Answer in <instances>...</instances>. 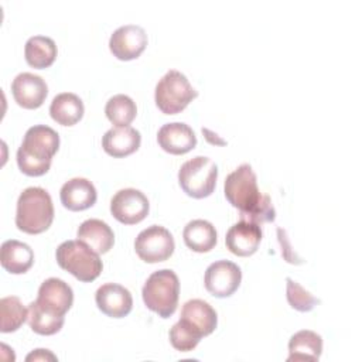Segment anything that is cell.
I'll return each mask as SVG.
<instances>
[{"label":"cell","mask_w":362,"mask_h":362,"mask_svg":"<svg viewBox=\"0 0 362 362\" xmlns=\"http://www.w3.org/2000/svg\"><path fill=\"white\" fill-rule=\"evenodd\" d=\"M216 324L218 315L209 303L199 298L188 300L182 305L178 322L170 329V342L177 351L189 352L202 337L215 331Z\"/></svg>","instance_id":"6da1fadb"},{"label":"cell","mask_w":362,"mask_h":362,"mask_svg":"<svg viewBox=\"0 0 362 362\" xmlns=\"http://www.w3.org/2000/svg\"><path fill=\"white\" fill-rule=\"evenodd\" d=\"M58 147L59 136L52 127L45 124L31 126L17 150V164L27 175H42L49 170Z\"/></svg>","instance_id":"7a4b0ae2"},{"label":"cell","mask_w":362,"mask_h":362,"mask_svg":"<svg viewBox=\"0 0 362 362\" xmlns=\"http://www.w3.org/2000/svg\"><path fill=\"white\" fill-rule=\"evenodd\" d=\"M54 221L51 195L41 187L25 188L17 201L16 225L20 230L37 235L47 230Z\"/></svg>","instance_id":"3957f363"},{"label":"cell","mask_w":362,"mask_h":362,"mask_svg":"<svg viewBox=\"0 0 362 362\" xmlns=\"http://www.w3.org/2000/svg\"><path fill=\"white\" fill-rule=\"evenodd\" d=\"M146 307L161 318L171 317L178 305L180 280L171 269H161L148 276L143 290Z\"/></svg>","instance_id":"277c9868"},{"label":"cell","mask_w":362,"mask_h":362,"mask_svg":"<svg viewBox=\"0 0 362 362\" xmlns=\"http://www.w3.org/2000/svg\"><path fill=\"white\" fill-rule=\"evenodd\" d=\"M55 257L59 267L83 283L93 281L103 269L99 253L93 252L79 239L62 242L57 247Z\"/></svg>","instance_id":"5b68a950"},{"label":"cell","mask_w":362,"mask_h":362,"mask_svg":"<svg viewBox=\"0 0 362 362\" xmlns=\"http://www.w3.org/2000/svg\"><path fill=\"white\" fill-rule=\"evenodd\" d=\"M197 96L198 90H195L187 76L177 69H170L157 82L154 92L156 105L165 115L182 112Z\"/></svg>","instance_id":"8992f818"},{"label":"cell","mask_w":362,"mask_h":362,"mask_svg":"<svg viewBox=\"0 0 362 362\" xmlns=\"http://www.w3.org/2000/svg\"><path fill=\"white\" fill-rule=\"evenodd\" d=\"M223 189L226 199L232 206L240 211V215H246L253 211L264 195L260 194L257 188V178L250 164H242L228 174Z\"/></svg>","instance_id":"52a82bcc"},{"label":"cell","mask_w":362,"mask_h":362,"mask_svg":"<svg viewBox=\"0 0 362 362\" xmlns=\"http://www.w3.org/2000/svg\"><path fill=\"white\" fill-rule=\"evenodd\" d=\"M218 167L205 156H197L185 161L178 171V182L182 191L192 198L209 197L216 185Z\"/></svg>","instance_id":"ba28073f"},{"label":"cell","mask_w":362,"mask_h":362,"mask_svg":"<svg viewBox=\"0 0 362 362\" xmlns=\"http://www.w3.org/2000/svg\"><path fill=\"white\" fill-rule=\"evenodd\" d=\"M134 249L141 260L147 263H158L167 260L173 255L175 243L168 229L160 225H151L137 235Z\"/></svg>","instance_id":"9c48e42d"},{"label":"cell","mask_w":362,"mask_h":362,"mask_svg":"<svg viewBox=\"0 0 362 362\" xmlns=\"http://www.w3.org/2000/svg\"><path fill=\"white\" fill-rule=\"evenodd\" d=\"M150 204L147 197L136 188H123L117 191L110 201L112 215L124 225L141 222L148 215Z\"/></svg>","instance_id":"30bf717a"},{"label":"cell","mask_w":362,"mask_h":362,"mask_svg":"<svg viewBox=\"0 0 362 362\" xmlns=\"http://www.w3.org/2000/svg\"><path fill=\"white\" fill-rule=\"evenodd\" d=\"M242 281L240 267L229 260L211 263L204 276L205 288L215 297L223 298L232 296Z\"/></svg>","instance_id":"8fae6325"},{"label":"cell","mask_w":362,"mask_h":362,"mask_svg":"<svg viewBox=\"0 0 362 362\" xmlns=\"http://www.w3.org/2000/svg\"><path fill=\"white\" fill-rule=\"evenodd\" d=\"M147 45V34L143 27L126 24L113 31L109 40L112 54L122 61L137 58Z\"/></svg>","instance_id":"7c38bea8"},{"label":"cell","mask_w":362,"mask_h":362,"mask_svg":"<svg viewBox=\"0 0 362 362\" xmlns=\"http://www.w3.org/2000/svg\"><path fill=\"white\" fill-rule=\"evenodd\" d=\"M35 301L45 311L64 317L66 311L72 307L74 291L71 286L64 280L49 277L41 283Z\"/></svg>","instance_id":"4fadbf2b"},{"label":"cell","mask_w":362,"mask_h":362,"mask_svg":"<svg viewBox=\"0 0 362 362\" xmlns=\"http://www.w3.org/2000/svg\"><path fill=\"white\" fill-rule=\"evenodd\" d=\"M11 93L14 100L24 109H37L44 103L48 86L40 75L21 72L11 82Z\"/></svg>","instance_id":"5bb4252c"},{"label":"cell","mask_w":362,"mask_h":362,"mask_svg":"<svg viewBox=\"0 0 362 362\" xmlns=\"http://www.w3.org/2000/svg\"><path fill=\"white\" fill-rule=\"evenodd\" d=\"M95 300L99 310L112 318L126 317L133 307L130 291L117 283L102 284L96 290Z\"/></svg>","instance_id":"9a60e30c"},{"label":"cell","mask_w":362,"mask_h":362,"mask_svg":"<svg viewBox=\"0 0 362 362\" xmlns=\"http://www.w3.org/2000/svg\"><path fill=\"white\" fill-rule=\"evenodd\" d=\"M260 240V225L247 221H239L233 223L225 236V243L229 252L243 257L253 255L257 250Z\"/></svg>","instance_id":"2e32d148"},{"label":"cell","mask_w":362,"mask_h":362,"mask_svg":"<svg viewBox=\"0 0 362 362\" xmlns=\"http://www.w3.org/2000/svg\"><path fill=\"white\" fill-rule=\"evenodd\" d=\"M160 147L170 154H185L197 146V136L194 130L182 122L165 123L157 133Z\"/></svg>","instance_id":"e0dca14e"},{"label":"cell","mask_w":362,"mask_h":362,"mask_svg":"<svg viewBox=\"0 0 362 362\" xmlns=\"http://www.w3.org/2000/svg\"><path fill=\"white\" fill-rule=\"evenodd\" d=\"M59 198L62 205L69 211H83L96 202L98 192L89 180L76 177L61 187Z\"/></svg>","instance_id":"ac0fdd59"},{"label":"cell","mask_w":362,"mask_h":362,"mask_svg":"<svg viewBox=\"0 0 362 362\" xmlns=\"http://www.w3.org/2000/svg\"><path fill=\"white\" fill-rule=\"evenodd\" d=\"M141 143L140 132L132 126H116L102 137L103 150L112 157H126L134 153Z\"/></svg>","instance_id":"d6986e66"},{"label":"cell","mask_w":362,"mask_h":362,"mask_svg":"<svg viewBox=\"0 0 362 362\" xmlns=\"http://www.w3.org/2000/svg\"><path fill=\"white\" fill-rule=\"evenodd\" d=\"M76 236L96 253L109 252L115 243L112 228L106 222L95 218L83 221L78 228Z\"/></svg>","instance_id":"ffe728a7"},{"label":"cell","mask_w":362,"mask_h":362,"mask_svg":"<svg viewBox=\"0 0 362 362\" xmlns=\"http://www.w3.org/2000/svg\"><path fill=\"white\" fill-rule=\"evenodd\" d=\"M0 262L3 269L13 274L25 273L34 263L33 249L20 240L8 239L1 243Z\"/></svg>","instance_id":"44dd1931"},{"label":"cell","mask_w":362,"mask_h":362,"mask_svg":"<svg viewBox=\"0 0 362 362\" xmlns=\"http://www.w3.org/2000/svg\"><path fill=\"white\" fill-rule=\"evenodd\" d=\"M322 352V338L320 334L301 329L288 341V362L297 361H318Z\"/></svg>","instance_id":"7402d4cb"},{"label":"cell","mask_w":362,"mask_h":362,"mask_svg":"<svg viewBox=\"0 0 362 362\" xmlns=\"http://www.w3.org/2000/svg\"><path fill=\"white\" fill-rule=\"evenodd\" d=\"M83 112L85 107L82 99L72 92L58 93L49 105L51 117L62 126H72L78 123L82 119Z\"/></svg>","instance_id":"603a6c76"},{"label":"cell","mask_w":362,"mask_h":362,"mask_svg":"<svg viewBox=\"0 0 362 362\" xmlns=\"http://www.w3.org/2000/svg\"><path fill=\"white\" fill-rule=\"evenodd\" d=\"M182 238L185 245L198 253L209 252L218 240L215 226L205 219L189 221L182 230Z\"/></svg>","instance_id":"cb8c5ba5"},{"label":"cell","mask_w":362,"mask_h":362,"mask_svg":"<svg viewBox=\"0 0 362 362\" xmlns=\"http://www.w3.org/2000/svg\"><path fill=\"white\" fill-rule=\"evenodd\" d=\"M58 54L57 44L52 38L45 35H33L27 40L24 47V55L28 65L33 68H48L52 65Z\"/></svg>","instance_id":"d4e9b609"},{"label":"cell","mask_w":362,"mask_h":362,"mask_svg":"<svg viewBox=\"0 0 362 362\" xmlns=\"http://www.w3.org/2000/svg\"><path fill=\"white\" fill-rule=\"evenodd\" d=\"M0 317L1 332H14L28 320V308L16 296L3 297L0 300Z\"/></svg>","instance_id":"484cf974"},{"label":"cell","mask_w":362,"mask_h":362,"mask_svg":"<svg viewBox=\"0 0 362 362\" xmlns=\"http://www.w3.org/2000/svg\"><path fill=\"white\" fill-rule=\"evenodd\" d=\"M65 318L45 311L38 305L37 301L30 303L28 305V324L30 328L40 335H54L61 331Z\"/></svg>","instance_id":"4316f807"},{"label":"cell","mask_w":362,"mask_h":362,"mask_svg":"<svg viewBox=\"0 0 362 362\" xmlns=\"http://www.w3.org/2000/svg\"><path fill=\"white\" fill-rule=\"evenodd\" d=\"M105 113L113 124L129 126L137 115V107L130 96L117 93L106 102Z\"/></svg>","instance_id":"83f0119b"},{"label":"cell","mask_w":362,"mask_h":362,"mask_svg":"<svg viewBox=\"0 0 362 362\" xmlns=\"http://www.w3.org/2000/svg\"><path fill=\"white\" fill-rule=\"evenodd\" d=\"M286 297L288 304L301 313L311 311L317 304H320V300L315 298L310 291L303 288L297 281L287 277L286 279Z\"/></svg>","instance_id":"f1b7e54d"},{"label":"cell","mask_w":362,"mask_h":362,"mask_svg":"<svg viewBox=\"0 0 362 362\" xmlns=\"http://www.w3.org/2000/svg\"><path fill=\"white\" fill-rule=\"evenodd\" d=\"M276 219V209L272 204V199L269 195H263L260 204L250 211L246 215H240V221H247V222H253L257 225H262L264 222H273Z\"/></svg>","instance_id":"f546056e"},{"label":"cell","mask_w":362,"mask_h":362,"mask_svg":"<svg viewBox=\"0 0 362 362\" xmlns=\"http://www.w3.org/2000/svg\"><path fill=\"white\" fill-rule=\"evenodd\" d=\"M277 235H279V242L281 245V253L284 256V259L288 262V263H294V264H301L304 260L301 257H298L296 253H293L291 250V246L288 243V239H287V232L281 228H277Z\"/></svg>","instance_id":"4dcf8cb0"},{"label":"cell","mask_w":362,"mask_h":362,"mask_svg":"<svg viewBox=\"0 0 362 362\" xmlns=\"http://www.w3.org/2000/svg\"><path fill=\"white\" fill-rule=\"evenodd\" d=\"M25 361H57V356L48 349H35L27 355Z\"/></svg>","instance_id":"1f68e13d"}]
</instances>
